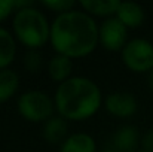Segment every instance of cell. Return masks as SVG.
I'll return each mask as SVG.
<instances>
[{
    "mask_svg": "<svg viewBox=\"0 0 153 152\" xmlns=\"http://www.w3.org/2000/svg\"><path fill=\"white\" fill-rule=\"evenodd\" d=\"M100 40L98 25L83 10L58 13L51 24V45L61 55L79 58L91 54Z\"/></svg>",
    "mask_w": 153,
    "mask_h": 152,
    "instance_id": "obj_1",
    "label": "cell"
},
{
    "mask_svg": "<svg viewBox=\"0 0 153 152\" xmlns=\"http://www.w3.org/2000/svg\"><path fill=\"white\" fill-rule=\"evenodd\" d=\"M53 103L64 119L82 121L100 109L101 90L89 78L71 76L58 85Z\"/></svg>",
    "mask_w": 153,
    "mask_h": 152,
    "instance_id": "obj_2",
    "label": "cell"
},
{
    "mask_svg": "<svg viewBox=\"0 0 153 152\" xmlns=\"http://www.w3.org/2000/svg\"><path fill=\"white\" fill-rule=\"evenodd\" d=\"M12 27L15 36L30 49L40 48L51 39V25L46 16L34 6L16 10Z\"/></svg>",
    "mask_w": 153,
    "mask_h": 152,
    "instance_id": "obj_3",
    "label": "cell"
},
{
    "mask_svg": "<svg viewBox=\"0 0 153 152\" xmlns=\"http://www.w3.org/2000/svg\"><path fill=\"white\" fill-rule=\"evenodd\" d=\"M55 103L51 97L40 90H30L19 96L18 99V110L22 118L31 122H42L52 118Z\"/></svg>",
    "mask_w": 153,
    "mask_h": 152,
    "instance_id": "obj_4",
    "label": "cell"
},
{
    "mask_svg": "<svg viewBox=\"0 0 153 152\" xmlns=\"http://www.w3.org/2000/svg\"><path fill=\"white\" fill-rule=\"evenodd\" d=\"M122 60L132 72H150L153 69V43L141 37L129 40L122 49Z\"/></svg>",
    "mask_w": 153,
    "mask_h": 152,
    "instance_id": "obj_5",
    "label": "cell"
},
{
    "mask_svg": "<svg viewBox=\"0 0 153 152\" xmlns=\"http://www.w3.org/2000/svg\"><path fill=\"white\" fill-rule=\"evenodd\" d=\"M98 36L100 43L108 51H120L128 43L126 27L116 16H110L102 21L101 25L98 27Z\"/></svg>",
    "mask_w": 153,
    "mask_h": 152,
    "instance_id": "obj_6",
    "label": "cell"
},
{
    "mask_svg": "<svg viewBox=\"0 0 153 152\" xmlns=\"http://www.w3.org/2000/svg\"><path fill=\"white\" fill-rule=\"evenodd\" d=\"M104 106L108 113L119 118H128L137 112L138 104L134 94L126 93V91H114L105 97Z\"/></svg>",
    "mask_w": 153,
    "mask_h": 152,
    "instance_id": "obj_7",
    "label": "cell"
},
{
    "mask_svg": "<svg viewBox=\"0 0 153 152\" xmlns=\"http://www.w3.org/2000/svg\"><path fill=\"white\" fill-rule=\"evenodd\" d=\"M116 18L128 28H137L144 22L146 18V12L143 9L141 4L135 3V1H120L117 12H116Z\"/></svg>",
    "mask_w": 153,
    "mask_h": 152,
    "instance_id": "obj_8",
    "label": "cell"
},
{
    "mask_svg": "<svg viewBox=\"0 0 153 152\" xmlns=\"http://www.w3.org/2000/svg\"><path fill=\"white\" fill-rule=\"evenodd\" d=\"M140 134L135 125H122L117 128L113 137L116 152H137L135 148L140 145Z\"/></svg>",
    "mask_w": 153,
    "mask_h": 152,
    "instance_id": "obj_9",
    "label": "cell"
},
{
    "mask_svg": "<svg viewBox=\"0 0 153 152\" xmlns=\"http://www.w3.org/2000/svg\"><path fill=\"white\" fill-rule=\"evenodd\" d=\"M59 152H97V145L92 136L86 133H74L61 143Z\"/></svg>",
    "mask_w": 153,
    "mask_h": 152,
    "instance_id": "obj_10",
    "label": "cell"
},
{
    "mask_svg": "<svg viewBox=\"0 0 153 152\" xmlns=\"http://www.w3.org/2000/svg\"><path fill=\"white\" fill-rule=\"evenodd\" d=\"M71 70H73V61L70 57L56 54L53 55L49 61L48 66V73L51 76V79H53L55 82H65L67 79H70L71 76Z\"/></svg>",
    "mask_w": 153,
    "mask_h": 152,
    "instance_id": "obj_11",
    "label": "cell"
},
{
    "mask_svg": "<svg viewBox=\"0 0 153 152\" xmlns=\"http://www.w3.org/2000/svg\"><path fill=\"white\" fill-rule=\"evenodd\" d=\"M67 121L62 116H52L43 125V137L48 143H62L67 136Z\"/></svg>",
    "mask_w": 153,
    "mask_h": 152,
    "instance_id": "obj_12",
    "label": "cell"
},
{
    "mask_svg": "<svg viewBox=\"0 0 153 152\" xmlns=\"http://www.w3.org/2000/svg\"><path fill=\"white\" fill-rule=\"evenodd\" d=\"M120 1L117 0H82L80 6L86 10L89 15H98V16H108L111 13L117 12Z\"/></svg>",
    "mask_w": 153,
    "mask_h": 152,
    "instance_id": "obj_13",
    "label": "cell"
},
{
    "mask_svg": "<svg viewBox=\"0 0 153 152\" xmlns=\"http://www.w3.org/2000/svg\"><path fill=\"white\" fill-rule=\"evenodd\" d=\"M16 54V45L13 36L3 27H0V70L7 69Z\"/></svg>",
    "mask_w": 153,
    "mask_h": 152,
    "instance_id": "obj_14",
    "label": "cell"
},
{
    "mask_svg": "<svg viewBox=\"0 0 153 152\" xmlns=\"http://www.w3.org/2000/svg\"><path fill=\"white\" fill-rule=\"evenodd\" d=\"M19 87V76L10 69L0 70V103L7 101Z\"/></svg>",
    "mask_w": 153,
    "mask_h": 152,
    "instance_id": "obj_15",
    "label": "cell"
},
{
    "mask_svg": "<svg viewBox=\"0 0 153 152\" xmlns=\"http://www.w3.org/2000/svg\"><path fill=\"white\" fill-rule=\"evenodd\" d=\"M42 54L37 49H28L24 55V67L30 73H36L42 67Z\"/></svg>",
    "mask_w": 153,
    "mask_h": 152,
    "instance_id": "obj_16",
    "label": "cell"
},
{
    "mask_svg": "<svg viewBox=\"0 0 153 152\" xmlns=\"http://www.w3.org/2000/svg\"><path fill=\"white\" fill-rule=\"evenodd\" d=\"M42 4L51 10H55V12H59V13H64V12H68V10H73L74 7V1L73 0H45L42 1Z\"/></svg>",
    "mask_w": 153,
    "mask_h": 152,
    "instance_id": "obj_17",
    "label": "cell"
},
{
    "mask_svg": "<svg viewBox=\"0 0 153 152\" xmlns=\"http://www.w3.org/2000/svg\"><path fill=\"white\" fill-rule=\"evenodd\" d=\"M13 9H16L15 0H0V22L6 19Z\"/></svg>",
    "mask_w": 153,
    "mask_h": 152,
    "instance_id": "obj_18",
    "label": "cell"
},
{
    "mask_svg": "<svg viewBox=\"0 0 153 152\" xmlns=\"http://www.w3.org/2000/svg\"><path fill=\"white\" fill-rule=\"evenodd\" d=\"M140 146H141V151L144 152H153V130H147L141 140H140Z\"/></svg>",
    "mask_w": 153,
    "mask_h": 152,
    "instance_id": "obj_19",
    "label": "cell"
},
{
    "mask_svg": "<svg viewBox=\"0 0 153 152\" xmlns=\"http://www.w3.org/2000/svg\"><path fill=\"white\" fill-rule=\"evenodd\" d=\"M147 82H149V88L153 91V69L149 72V76H147Z\"/></svg>",
    "mask_w": 153,
    "mask_h": 152,
    "instance_id": "obj_20",
    "label": "cell"
},
{
    "mask_svg": "<svg viewBox=\"0 0 153 152\" xmlns=\"http://www.w3.org/2000/svg\"><path fill=\"white\" fill-rule=\"evenodd\" d=\"M100 152H116V151H113V149H104V151H100Z\"/></svg>",
    "mask_w": 153,
    "mask_h": 152,
    "instance_id": "obj_21",
    "label": "cell"
},
{
    "mask_svg": "<svg viewBox=\"0 0 153 152\" xmlns=\"http://www.w3.org/2000/svg\"><path fill=\"white\" fill-rule=\"evenodd\" d=\"M137 152H144V151H137Z\"/></svg>",
    "mask_w": 153,
    "mask_h": 152,
    "instance_id": "obj_22",
    "label": "cell"
}]
</instances>
